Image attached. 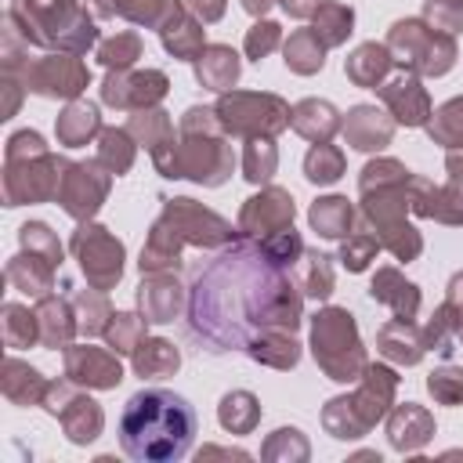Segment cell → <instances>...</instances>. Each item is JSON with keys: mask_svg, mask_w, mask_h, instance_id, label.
<instances>
[{"mask_svg": "<svg viewBox=\"0 0 463 463\" xmlns=\"http://www.w3.org/2000/svg\"><path fill=\"white\" fill-rule=\"evenodd\" d=\"M250 358H257V362H264V365H275V369H289L293 362H297V340H293V333H264L250 351H246Z\"/></svg>", "mask_w": 463, "mask_h": 463, "instance_id": "74e56055", "label": "cell"}, {"mask_svg": "<svg viewBox=\"0 0 463 463\" xmlns=\"http://www.w3.org/2000/svg\"><path fill=\"white\" fill-rule=\"evenodd\" d=\"M304 170H307V181L333 184L344 174V156H340V148H333L326 141H315V148L304 156Z\"/></svg>", "mask_w": 463, "mask_h": 463, "instance_id": "60d3db41", "label": "cell"}, {"mask_svg": "<svg viewBox=\"0 0 463 463\" xmlns=\"http://www.w3.org/2000/svg\"><path fill=\"white\" fill-rule=\"evenodd\" d=\"M387 51L398 54L402 65L423 72V76H441L452 69L456 43L449 33H438L427 22H394L387 36Z\"/></svg>", "mask_w": 463, "mask_h": 463, "instance_id": "52a82bcc", "label": "cell"}, {"mask_svg": "<svg viewBox=\"0 0 463 463\" xmlns=\"http://www.w3.org/2000/svg\"><path fill=\"white\" fill-rule=\"evenodd\" d=\"M289 123L304 134V137H311V141H326L336 127H340V119H336V109L329 105V101H315V98H307V101H300L293 112H289Z\"/></svg>", "mask_w": 463, "mask_h": 463, "instance_id": "4316f807", "label": "cell"}, {"mask_svg": "<svg viewBox=\"0 0 463 463\" xmlns=\"http://www.w3.org/2000/svg\"><path fill=\"white\" fill-rule=\"evenodd\" d=\"M351 22H354V14H351V7H344V4H329V0H326V4L315 11V33H318V40H322L326 47L344 43L347 33H351Z\"/></svg>", "mask_w": 463, "mask_h": 463, "instance_id": "ab89813d", "label": "cell"}, {"mask_svg": "<svg viewBox=\"0 0 463 463\" xmlns=\"http://www.w3.org/2000/svg\"><path fill=\"white\" fill-rule=\"evenodd\" d=\"M69 246H72V253H76V260H80V268H83V275H87L90 286L109 289V286L119 282V275H123V246L105 228L80 224L72 232V242Z\"/></svg>", "mask_w": 463, "mask_h": 463, "instance_id": "9c48e42d", "label": "cell"}, {"mask_svg": "<svg viewBox=\"0 0 463 463\" xmlns=\"http://www.w3.org/2000/svg\"><path fill=\"white\" fill-rule=\"evenodd\" d=\"M279 4H282V7H286L293 18H307V14H315V11H318L326 0H279Z\"/></svg>", "mask_w": 463, "mask_h": 463, "instance_id": "11a10c76", "label": "cell"}, {"mask_svg": "<svg viewBox=\"0 0 463 463\" xmlns=\"http://www.w3.org/2000/svg\"><path fill=\"white\" fill-rule=\"evenodd\" d=\"M65 376L72 383H87V387H116L123 380V369L116 362V351L69 347L65 351Z\"/></svg>", "mask_w": 463, "mask_h": 463, "instance_id": "9a60e30c", "label": "cell"}, {"mask_svg": "<svg viewBox=\"0 0 463 463\" xmlns=\"http://www.w3.org/2000/svg\"><path fill=\"white\" fill-rule=\"evenodd\" d=\"M423 18L438 29V33H456L463 29V0H427V11Z\"/></svg>", "mask_w": 463, "mask_h": 463, "instance_id": "f907efd6", "label": "cell"}, {"mask_svg": "<svg viewBox=\"0 0 463 463\" xmlns=\"http://www.w3.org/2000/svg\"><path fill=\"white\" fill-rule=\"evenodd\" d=\"M51 279H54V264L36 257V253H29V250L11 257V264H7V282L14 289H22L25 297H47Z\"/></svg>", "mask_w": 463, "mask_h": 463, "instance_id": "7402d4cb", "label": "cell"}, {"mask_svg": "<svg viewBox=\"0 0 463 463\" xmlns=\"http://www.w3.org/2000/svg\"><path fill=\"white\" fill-rule=\"evenodd\" d=\"M137 54H141V40H137L134 33H116L112 40H105V43L98 47L101 65H105V69H116V72H123Z\"/></svg>", "mask_w": 463, "mask_h": 463, "instance_id": "f6af8a7d", "label": "cell"}, {"mask_svg": "<svg viewBox=\"0 0 463 463\" xmlns=\"http://www.w3.org/2000/svg\"><path fill=\"white\" fill-rule=\"evenodd\" d=\"M36 318H40V344H47V347H69L72 333L80 329L76 311L58 297H40Z\"/></svg>", "mask_w": 463, "mask_h": 463, "instance_id": "ffe728a7", "label": "cell"}, {"mask_svg": "<svg viewBox=\"0 0 463 463\" xmlns=\"http://www.w3.org/2000/svg\"><path fill=\"white\" fill-rule=\"evenodd\" d=\"M391 51L387 47H380V43H362L351 58H347V76L358 83V87H376L383 76H387V69H391Z\"/></svg>", "mask_w": 463, "mask_h": 463, "instance_id": "83f0119b", "label": "cell"}, {"mask_svg": "<svg viewBox=\"0 0 463 463\" xmlns=\"http://www.w3.org/2000/svg\"><path fill=\"white\" fill-rule=\"evenodd\" d=\"M90 7H94L98 14H112V4H109V0H90Z\"/></svg>", "mask_w": 463, "mask_h": 463, "instance_id": "6f0895ef", "label": "cell"}, {"mask_svg": "<svg viewBox=\"0 0 463 463\" xmlns=\"http://www.w3.org/2000/svg\"><path fill=\"white\" fill-rule=\"evenodd\" d=\"M58 141L61 145H87L98 130H101V119H98V109L90 101H72L61 116H58Z\"/></svg>", "mask_w": 463, "mask_h": 463, "instance_id": "484cf974", "label": "cell"}, {"mask_svg": "<svg viewBox=\"0 0 463 463\" xmlns=\"http://www.w3.org/2000/svg\"><path fill=\"white\" fill-rule=\"evenodd\" d=\"M105 289H87V293H76L72 297V311H76V326H80V333H87V336H94V333H105V318H112V311H109V304H105V297H101Z\"/></svg>", "mask_w": 463, "mask_h": 463, "instance_id": "d590c367", "label": "cell"}, {"mask_svg": "<svg viewBox=\"0 0 463 463\" xmlns=\"http://www.w3.org/2000/svg\"><path fill=\"white\" fill-rule=\"evenodd\" d=\"M105 192H109V174L101 163H69L58 184V203L69 217L83 221L98 213V206L105 203Z\"/></svg>", "mask_w": 463, "mask_h": 463, "instance_id": "8fae6325", "label": "cell"}, {"mask_svg": "<svg viewBox=\"0 0 463 463\" xmlns=\"http://www.w3.org/2000/svg\"><path fill=\"white\" fill-rule=\"evenodd\" d=\"M286 228H293V199H289L282 188H268V192L253 195V199L242 206L239 232L268 239V235L286 232Z\"/></svg>", "mask_w": 463, "mask_h": 463, "instance_id": "4fadbf2b", "label": "cell"}, {"mask_svg": "<svg viewBox=\"0 0 463 463\" xmlns=\"http://www.w3.org/2000/svg\"><path fill=\"white\" fill-rule=\"evenodd\" d=\"M4 340L7 347H29L40 340V318L36 311L22 304H4Z\"/></svg>", "mask_w": 463, "mask_h": 463, "instance_id": "8d00e7d4", "label": "cell"}, {"mask_svg": "<svg viewBox=\"0 0 463 463\" xmlns=\"http://www.w3.org/2000/svg\"><path fill=\"white\" fill-rule=\"evenodd\" d=\"M65 394V405H58V420L65 423V434L72 438V441H90V438H98V430H101V412H98V405L90 402V398H83V394H72L69 387L61 391Z\"/></svg>", "mask_w": 463, "mask_h": 463, "instance_id": "603a6c76", "label": "cell"}, {"mask_svg": "<svg viewBox=\"0 0 463 463\" xmlns=\"http://www.w3.org/2000/svg\"><path fill=\"white\" fill-rule=\"evenodd\" d=\"M206 109H188L181 119V145H174V159L166 166V177H192L203 184H221L232 156L221 145V137H213Z\"/></svg>", "mask_w": 463, "mask_h": 463, "instance_id": "5b68a950", "label": "cell"}, {"mask_svg": "<svg viewBox=\"0 0 463 463\" xmlns=\"http://www.w3.org/2000/svg\"><path fill=\"white\" fill-rule=\"evenodd\" d=\"M90 72L76 54H47L36 61H25L22 69V87L43 98H76L87 87Z\"/></svg>", "mask_w": 463, "mask_h": 463, "instance_id": "30bf717a", "label": "cell"}, {"mask_svg": "<svg viewBox=\"0 0 463 463\" xmlns=\"http://www.w3.org/2000/svg\"><path fill=\"white\" fill-rule=\"evenodd\" d=\"M177 347L166 340H141V347L134 351V373L137 376H163L177 369Z\"/></svg>", "mask_w": 463, "mask_h": 463, "instance_id": "e575fe53", "label": "cell"}, {"mask_svg": "<svg viewBox=\"0 0 463 463\" xmlns=\"http://www.w3.org/2000/svg\"><path fill=\"white\" fill-rule=\"evenodd\" d=\"M427 130L438 145H449V148H463V98H452L445 101L434 119H427Z\"/></svg>", "mask_w": 463, "mask_h": 463, "instance_id": "f35d334b", "label": "cell"}, {"mask_svg": "<svg viewBox=\"0 0 463 463\" xmlns=\"http://www.w3.org/2000/svg\"><path fill=\"white\" fill-rule=\"evenodd\" d=\"M137 304H141L145 322H170V318L177 315V307H181L177 282H174L170 275H159V271H156V279L141 282V289H137Z\"/></svg>", "mask_w": 463, "mask_h": 463, "instance_id": "d6986e66", "label": "cell"}, {"mask_svg": "<svg viewBox=\"0 0 463 463\" xmlns=\"http://www.w3.org/2000/svg\"><path fill=\"white\" fill-rule=\"evenodd\" d=\"M449 188L445 192H434V203H430V217L445 221V224H463V152H452L449 156Z\"/></svg>", "mask_w": 463, "mask_h": 463, "instance_id": "f546056e", "label": "cell"}, {"mask_svg": "<svg viewBox=\"0 0 463 463\" xmlns=\"http://www.w3.org/2000/svg\"><path fill=\"white\" fill-rule=\"evenodd\" d=\"M7 25L22 29L25 43L58 47L65 54H80L98 40L94 22L76 0H18L7 11Z\"/></svg>", "mask_w": 463, "mask_h": 463, "instance_id": "3957f363", "label": "cell"}, {"mask_svg": "<svg viewBox=\"0 0 463 463\" xmlns=\"http://www.w3.org/2000/svg\"><path fill=\"white\" fill-rule=\"evenodd\" d=\"M430 416L420 409V405H412V402H405L394 416H391V441L398 445V449H416L420 441H427L430 438Z\"/></svg>", "mask_w": 463, "mask_h": 463, "instance_id": "4dcf8cb0", "label": "cell"}, {"mask_svg": "<svg viewBox=\"0 0 463 463\" xmlns=\"http://www.w3.org/2000/svg\"><path fill=\"white\" fill-rule=\"evenodd\" d=\"M177 7V0H116V11L127 14L130 22H145L163 29V22L170 18V11Z\"/></svg>", "mask_w": 463, "mask_h": 463, "instance_id": "bcb514c9", "label": "cell"}, {"mask_svg": "<svg viewBox=\"0 0 463 463\" xmlns=\"http://www.w3.org/2000/svg\"><path fill=\"white\" fill-rule=\"evenodd\" d=\"M69 163L51 156L43 148V137L36 130H18L7 141V170H4V199L7 206L40 203L58 195L61 170Z\"/></svg>", "mask_w": 463, "mask_h": 463, "instance_id": "277c9868", "label": "cell"}, {"mask_svg": "<svg viewBox=\"0 0 463 463\" xmlns=\"http://www.w3.org/2000/svg\"><path fill=\"white\" fill-rule=\"evenodd\" d=\"M188 11H195L203 22H213V18H221V11H224V0H181Z\"/></svg>", "mask_w": 463, "mask_h": 463, "instance_id": "db71d44e", "label": "cell"}, {"mask_svg": "<svg viewBox=\"0 0 463 463\" xmlns=\"http://www.w3.org/2000/svg\"><path fill=\"white\" fill-rule=\"evenodd\" d=\"M163 94H166V76L156 72V69L134 72V76H127V69L109 72V80L101 83V98L109 105H119V109H148Z\"/></svg>", "mask_w": 463, "mask_h": 463, "instance_id": "5bb4252c", "label": "cell"}, {"mask_svg": "<svg viewBox=\"0 0 463 463\" xmlns=\"http://www.w3.org/2000/svg\"><path fill=\"white\" fill-rule=\"evenodd\" d=\"M98 163H101L109 174H123V170L134 163V145H130L127 130H101Z\"/></svg>", "mask_w": 463, "mask_h": 463, "instance_id": "7bdbcfd3", "label": "cell"}, {"mask_svg": "<svg viewBox=\"0 0 463 463\" xmlns=\"http://www.w3.org/2000/svg\"><path fill=\"white\" fill-rule=\"evenodd\" d=\"M213 116L228 134L246 137H271L289 123V109L275 94H224L213 105Z\"/></svg>", "mask_w": 463, "mask_h": 463, "instance_id": "ba28073f", "label": "cell"}, {"mask_svg": "<svg viewBox=\"0 0 463 463\" xmlns=\"http://www.w3.org/2000/svg\"><path fill=\"white\" fill-rule=\"evenodd\" d=\"M195 72L199 83L210 90H224L239 80V58L228 47H203V54L195 58Z\"/></svg>", "mask_w": 463, "mask_h": 463, "instance_id": "d4e9b609", "label": "cell"}, {"mask_svg": "<svg viewBox=\"0 0 463 463\" xmlns=\"http://www.w3.org/2000/svg\"><path fill=\"white\" fill-rule=\"evenodd\" d=\"M141 336H145V318L127 315V311L112 315L109 326H105V340H109V347L119 351V354H134V351L141 347Z\"/></svg>", "mask_w": 463, "mask_h": 463, "instance_id": "b9f144b4", "label": "cell"}, {"mask_svg": "<svg viewBox=\"0 0 463 463\" xmlns=\"http://www.w3.org/2000/svg\"><path fill=\"white\" fill-rule=\"evenodd\" d=\"M195 409L188 398L166 391V387H145L137 391L119 416V445L130 459L141 463H170L188 456L195 441Z\"/></svg>", "mask_w": 463, "mask_h": 463, "instance_id": "7a4b0ae2", "label": "cell"}, {"mask_svg": "<svg viewBox=\"0 0 463 463\" xmlns=\"http://www.w3.org/2000/svg\"><path fill=\"white\" fill-rule=\"evenodd\" d=\"M391 130H394V123L383 119V112H376L373 105L351 109V116H347V123H344V137H347L354 148H362V152L383 148V145L391 141Z\"/></svg>", "mask_w": 463, "mask_h": 463, "instance_id": "e0dca14e", "label": "cell"}, {"mask_svg": "<svg viewBox=\"0 0 463 463\" xmlns=\"http://www.w3.org/2000/svg\"><path fill=\"white\" fill-rule=\"evenodd\" d=\"M275 43H279V25H275V22H257V25L246 33V54H250V58H264Z\"/></svg>", "mask_w": 463, "mask_h": 463, "instance_id": "f5cc1de1", "label": "cell"}, {"mask_svg": "<svg viewBox=\"0 0 463 463\" xmlns=\"http://www.w3.org/2000/svg\"><path fill=\"white\" fill-rule=\"evenodd\" d=\"M369 293H373L376 300L391 304L398 318H412V315H416V307H420V293H416V286H412V282H405L394 268H380V271H376V279H373V289H369Z\"/></svg>", "mask_w": 463, "mask_h": 463, "instance_id": "cb8c5ba5", "label": "cell"}, {"mask_svg": "<svg viewBox=\"0 0 463 463\" xmlns=\"http://www.w3.org/2000/svg\"><path fill=\"white\" fill-rule=\"evenodd\" d=\"M268 4H271V0H242V7H246L250 14H264V11H268Z\"/></svg>", "mask_w": 463, "mask_h": 463, "instance_id": "9f6ffc18", "label": "cell"}, {"mask_svg": "<svg viewBox=\"0 0 463 463\" xmlns=\"http://www.w3.org/2000/svg\"><path fill=\"white\" fill-rule=\"evenodd\" d=\"M18 239H22V250H29V253H36V257H43V260H51V264L61 260V242H58V235H54L47 224H40V221L22 224V228H18Z\"/></svg>", "mask_w": 463, "mask_h": 463, "instance_id": "ee69618b", "label": "cell"}, {"mask_svg": "<svg viewBox=\"0 0 463 463\" xmlns=\"http://www.w3.org/2000/svg\"><path fill=\"white\" fill-rule=\"evenodd\" d=\"M427 387L438 402L456 405V402H463V369H438V373H430Z\"/></svg>", "mask_w": 463, "mask_h": 463, "instance_id": "816d5d0a", "label": "cell"}, {"mask_svg": "<svg viewBox=\"0 0 463 463\" xmlns=\"http://www.w3.org/2000/svg\"><path fill=\"white\" fill-rule=\"evenodd\" d=\"M242 170H246V177H250L253 184L271 177V170H275V145H271V137H250Z\"/></svg>", "mask_w": 463, "mask_h": 463, "instance_id": "c3c4849f", "label": "cell"}, {"mask_svg": "<svg viewBox=\"0 0 463 463\" xmlns=\"http://www.w3.org/2000/svg\"><path fill=\"white\" fill-rule=\"evenodd\" d=\"M311 351L333 380H354L365 369L354 318L344 307H326L311 322Z\"/></svg>", "mask_w": 463, "mask_h": 463, "instance_id": "8992f818", "label": "cell"}, {"mask_svg": "<svg viewBox=\"0 0 463 463\" xmlns=\"http://www.w3.org/2000/svg\"><path fill=\"white\" fill-rule=\"evenodd\" d=\"M380 98L387 101V109L394 112L398 123L405 127H423L430 119V101H427V90L420 87V80L412 72L405 76H394L391 83L380 87Z\"/></svg>", "mask_w": 463, "mask_h": 463, "instance_id": "2e32d148", "label": "cell"}, {"mask_svg": "<svg viewBox=\"0 0 463 463\" xmlns=\"http://www.w3.org/2000/svg\"><path fill=\"white\" fill-rule=\"evenodd\" d=\"M326 54V43L318 40V33L315 29H297L289 40H286V65L293 69V72H315V69H322V58Z\"/></svg>", "mask_w": 463, "mask_h": 463, "instance_id": "d6a6232c", "label": "cell"}, {"mask_svg": "<svg viewBox=\"0 0 463 463\" xmlns=\"http://www.w3.org/2000/svg\"><path fill=\"white\" fill-rule=\"evenodd\" d=\"M376 250H380V239L369 235V232H358V235H347L344 239L340 260H344L347 271H362V268H369V260L376 257Z\"/></svg>", "mask_w": 463, "mask_h": 463, "instance_id": "681fc988", "label": "cell"}, {"mask_svg": "<svg viewBox=\"0 0 463 463\" xmlns=\"http://www.w3.org/2000/svg\"><path fill=\"white\" fill-rule=\"evenodd\" d=\"M163 221H166L184 242H195V246H217V242H228V239H232V228H228L217 213L203 210V206L192 203V199H174V203H166Z\"/></svg>", "mask_w": 463, "mask_h": 463, "instance_id": "7c38bea8", "label": "cell"}, {"mask_svg": "<svg viewBox=\"0 0 463 463\" xmlns=\"http://www.w3.org/2000/svg\"><path fill=\"white\" fill-rule=\"evenodd\" d=\"M380 351H383L387 358H394V362L412 365V362H420V354L427 351V336L412 326V318H394V322H387V326L380 329Z\"/></svg>", "mask_w": 463, "mask_h": 463, "instance_id": "44dd1931", "label": "cell"}, {"mask_svg": "<svg viewBox=\"0 0 463 463\" xmlns=\"http://www.w3.org/2000/svg\"><path fill=\"white\" fill-rule=\"evenodd\" d=\"M300 286L264 239H239L199 268L188 289V329L210 351H250L264 333H293Z\"/></svg>", "mask_w": 463, "mask_h": 463, "instance_id": "6da1fadb", "label": "cell"}, {"mask_svg": "<svg viewBox=\"0 0 463 463\" xmlns=\"http://www.w3.org/2000/svg\"><path fill=\"white\" fill-rule=\"evenodd\" d=\"M4 394L11 402H18V405H29V402H36V398L47 394V383L40 380L36 369L22 365L18 358H7L4 362Z\"/></svg>", "mask_w": 463, "mask_h": 463, "instance_id": "1f68e13d", "label": "cell"}, {"mask_svg": "<svg viewBox=\"0 0 463 463\" xmlns=\"http://www.w3.org/2000/svg\"><path fill=\"white\" fill-rule=\"evenodd\" d=\"M253 420H257V402H253V394H246V391L224 394V402H221V423H224L228 430H250Z\"/></svg>", "mask_w": 463, "mask_h": 463, "instance_id": "7dc6e473", "label": "cell"}, {"mask_svg": "<svg viewBox=\"0 0 463 463\" xmlns=\"http://www.w3.org/2000/svg\"><path fill=\"white\" fill-rule=\"evenodd\" d=\"M351 221H354V210L347 199L340 195H329V199H318L311 206V228L326 239H344L351 235Z\"/></svg>", "mask_w": 463, "mask_h": 463, "instance_id": "f1b7e54d", "label": "cell"}, {"mask_svg": "<svg viewBox=\"0 0 463 463\" xmlns=\"http://www.w3.org/2000/svg\"><path fill=\"white\" fill-rule=\"evenodd\" d=\"M163 47L174 54V58H184V61H195L203 54V29L188 18V7L177 0V7L170 11V18L163 22Z\"/></svg>", "mask_w": 463, "mask_h": 463, "instance_id": "ac0fdd59", "label": "cell"}, {"mask_svg": "<svg viewBox=\"0 0 463 463\" xmlns=\"http://www.w3.org/2000/svg\"><path fill=\"white\" fill-rule=\"evenodd\" d=\"M297 286H300V293L326 300V297L333 293V271H329V257L304 250V253H300V264H297Z\"/></svg>", "mask_w": 463, "mask_h": 463, "instance_id": "836d02e7", "label": "cell"}]
</instances>
